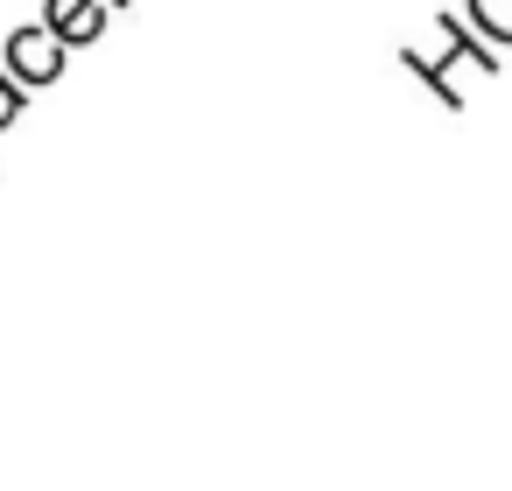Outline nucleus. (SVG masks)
<instances>
[{
  "instance_id": "f257e3e1",
  "label": "nucleus",
  "mask_w": 512,
  "mask_h": 491,
  "mask_svg": "<svg viewBox=\"0 0 512 491\" xmlns=\"http://www.w3.org/2000/svg\"><path fill=\"white\" fill-rule=\"evenodd\" d=\"M64 57H71V50H64L43 22H22V29L8 36V71H15L29 92H36V85H57V78H64Z\"/></svg>"
},
{
  "instance_id": "f03ea898",
  "label": "nucleus",
  "mask_w": 512,
  "mask_h": 491,
  "mask_svg": "<svg viewBox=\"0 0 512 491\" xmlns=\"http://www.w3.org/2000/svg\"><path fill=\"white\" fill-rule=\"evenodd\" d=\"M106 22H113V8H106V0H43V29H50L64 50L99 43V36H106Z\"/></svg>"
},
{
  "instance_id": "7ed1b4c3",
  "label": "nucleus",
  "mask_w": 512,
  "mask_h": 491,
  "mask_svg": "<svg viewBox=\"0 0 512 491\" xmlns=\"http://www.w3.org/2000/svg\"><path fill=\"white\" fill-rule=\"evenodd\" d=\"M470 22L491 36V43H512V0H463Z\"/></svg>"
},
{
  "instance_id": "20e7f679",
  "label": "nucleus",
  "mask_w": 512,
  "mask_h": 491,
  "mask_svg": "<svg viewBox=\"0 0 512 491\" xmlns=\"http://www.w3.org/2000/svg\"><path fill=\"white\" fill-rule=\"evenodd\" d=\"M15 120H22V85H15L8 71H0V134H8Z\"/></svg>"
}]
</instances>
